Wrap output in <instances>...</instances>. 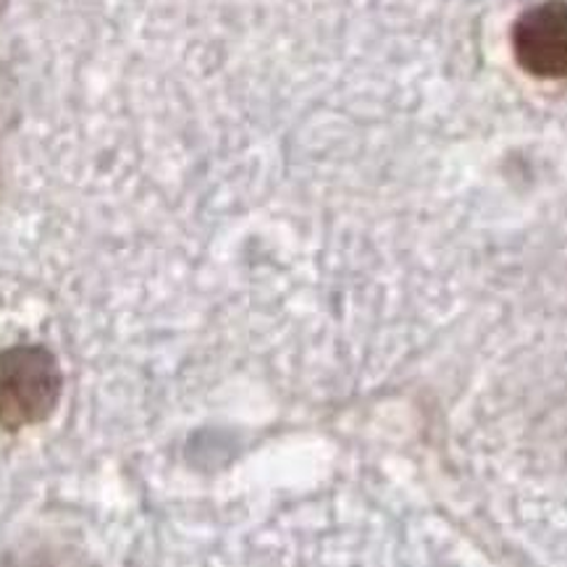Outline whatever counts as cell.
Listing matches in <instances>:
<instances>
[{"label": "cell", "mask_w": 567, "mask_h": 567, "mask_svg": "<svg viewBox=\"0 0 567 567\" xmlns=\"http://www.w3.org/2000/svg\"><path fill=\"white\" fill-rule=\"evenodd\" d=\"M61 386L59 360L45 347L17 344L0 352V429L21 431L48 421Z\"/></svg>", "instance_id": "6da1fadb"}, {"label": "cell", "mask_w": 567, "mask_h": 567, "mask_svg": "<svg viewBox=\"0 0 567 567\" xmlns=\"http://www.w3.org/2000/svg\"><path fill=\"white\" fill-rule=\"evenodd\" d=\"M513 53L536 80H567V0H544L517 17Z\"/></svg>", "instance_id": "7a4b0ae2"}]
</instances>
